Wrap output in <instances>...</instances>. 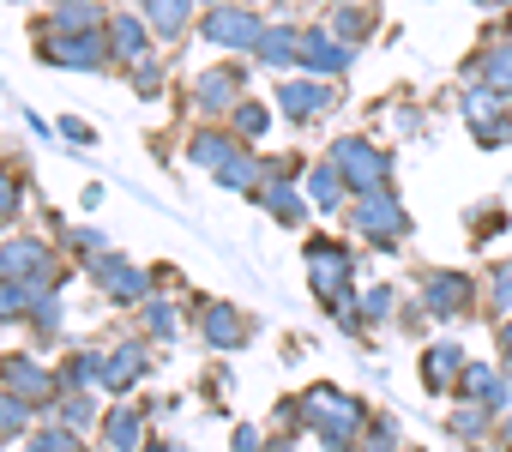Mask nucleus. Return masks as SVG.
Wrapping results in <instances>:
<instances>
[{"mask_svg": "<svg viewBox=\"0 0 512 452\" xmlns=\"http://www.w3.org/2000/svg\"><path fill=\"white\" fill-rule=\"evenodd\" d=\"M278 103L290 109V121H314V115L326 109V91H320V85H284Z\"/></svg>", "mask_w": 512, "mask_h": 452, "instance_id": "9", "label": "nucleus"}, {"mask_svg": "<svg viewBox=\"0 0 512 452\" xmlns=\"http://www.w3.org/2000/svg\"><path fill=\"white\" fill-rule=\"evenodd\" d=\"M235 127H241V133H266V109L241 103V109H235Z\"/></svg>", "mask_w": 512, "mask_h": 452, "instance_id": "23", "label": "nucleus"}, {"mask_svg": "<svg viewBox=\"0 0 512 452\" xmlns=\"http://www.w3.org/2000/svg\"><path fill=\"white\" fill-rule=\"evenodd\" d=\"M302 67H314V73H344V67H350V49L332 43L326 31H308V37H302Z\"/></svg>", "mask_w": 512, "mask_h": 452, "instance_id": "7", "label": "nucleus"}, {"mask_svg": "<svg viewBox=\"0 0 512 452\" xmlns=\"http://www.w3.org/2000/svg\"><path fill=\"white\" fill-rule=\"evenodd\" d=\"M223 97H235V73H211V79L199 85V103H205V109H217Z\"/></svg>", "mask_w": 512, "mask_h": 452, "instance_id": "14", "label": "nucleus"}, {"mask_svg": "<svg viewBox=\"0 0 512 452\" xmlns=\"http://www.w3.org/2000/svg\"><path fill=\"white\" fill-rule=\"evenodd\" d=\"M115 356H121V362H109V368H103V374H109V380H115V386H127V380H133V374H139V368H145V362H139V344H133V350H115Z\"/></svg>", "mask_w": 512, "mask_h": 452, "instance_id": "17", "label": "nucleus"}, {"mask_svg": "<svg viewBox=\"0 0 512 452\" xmlns=\"http://www.w3.org/2000/svg\"><path fill=\"white\" fill-rule=\"evenodd\" d=\"M145 19H151L163 37H181V25H187V0H145Z\"/></svg>", "mask_w": 512, "mask_h": 452, "instance_id": "10", "label": "nucleus"}, {"mask_svg": "<svg viewBox=\"0 0 512 452\" xmlns=\"http://www.w3.org/2000/svg\"><path fill=\"white\" fill-rule=\"evenodd\" d=\"M115 440H121V446H133V440H139V416H133V410H121V416H115Z\"/></svg>", "mask_w": 512, "mask_h": 452, "instance_id": "24", "label": "nucleus"}, {"mask_svg": "<svg viewBox=\"0 0 512 452\" xmlns=\"http://www.w3.org/2000/svg\"><path fill=\"white\" fill-rule=\"evenodd\" d=\"M97 278H103V284H109L115 296H127V302H133V296L145 290V278H139L133 266H115V260H97Z\"/></svg>", "mask_w": 512, "mask_h": 452, "instance_id": "11", "label": "nucleus"}, {"mask_svg": "<svg viewBox=\"0 0 512 452\" xmlns=\"http://www.w3.org/2000/svg\"><path fill=\"white\" fill-rule=\"evenodd\" d=\"M43 55L61 61V67H91V61L103 55V43H97V31H73V37H49Z\"/></svg>", "mask_w": 512, "mask_h": 452, "instance_id": "5", "label": "nucleus"}, {"mask_svg": "<svg viewBox=\"0 0 512 452\" xmlns=\"http://www.w3.org/2000/svg\"><path fill=\"white\" fill-rule=\"evenodd\" d=\"M266 205H272L284 223H296V217H302V205H296V193H290V187H272V193H266Z\"/></svg>", "mask_w": 512, "mask_h": 452, "instance_id": "20", "label": "nucleus"}, {"mask_svg": "<svg viewBox=\"0 0 512 452\" xmlns=\"http://www.w3.org/2000/svg\"><path fill=\"white\" fill-rule=\"evenodd\" d=\"M452 368H458V350H452V344H440V350H434V356H428V380H434V386H440V380H446V374H452Z\"/></svg>", "mask_w": 512, "mask_h": 452, "instance_id": "21", "label": "nucleus"}, {"mask_svg": "<svg viewBox=\"0 0 512 452\" xmlns=\"http://www.w3.org/2000/svg\"><path fill=\"white\" fill-rule=\"evenodd\" d=\"M205 37L223 43V49H247V43L266 37V25L253 19V13H211V19H205Z\"/></svg>", "mask_w": 512, "mask_h": 452, "instance_id": "3", "label": "nucleus"}, {"mask_svg": "<svg viewBox=\"0 0 512 452\" xmlns=\"http://www.w3.org/2000/svg\"><path fill=\"white\" fill-rule=\"evenodd\" d=\"M338 163H344V181H356L362 193H374L380 181H386V157L380 151H368L362 139H338V151H332Z\"/></svg>", "mask_w": 512, "mask_h": 452, "instance_id": "1", "label": "nucleus"}, {"mask_svg": "<svg viewBox=\"0 0 512 452\" xmlns=\"http://www.w3.org/2000/svg\"><path fill=\"white\" fill-rule=\"evenodd\" d=\"M13 205H19V193H13V181H7V175H0V217H7Z\"/></svg>", "mask_w": 512, "mask_h": 452, "instance_id": "25", "label": "nucleus"}, {"mask_svg": "<svg viewBox=\"0 0 512 452\" xmlns=\"http://www.w3.org/2000/svg\"><path fill=\"white\" fill-rule=\"evenodd\" d=\"M482 79H488V85H512V49H494V55L482 61Z\"/></svg>", "mask_w": 512, "mask_h": 452, "instance_id": "18", "label": "nucleus"}, {"mask_svg": "<svg viewBox=\"0 0 512 452\" xmlns=\"http://www.w3.org/2000/svg\"><path fill=\"white\" fill-rule=\"evenodd\" d=\"M7 380L25 386V392H43V368H25V362H7Z\"/></svg>", "mask_w": 512, "mask_h": 452, "instance_id": "22", "label": "nucleus"}, {"mask_svg": "<svg viewBox=\"0 0 512 452\" xmlns=\"http://www.w3.org/2000/svg\"><path fill=\"white\" fill-rule=\"evenodd\" d=\"M494 290H500V302H506V308H512V266H506V272H500V278H494Z\"/></svg>", "mask_w": 512, "mask_h": 452, "instance_id": "26", "label": "nucleus"}, {"mask_svg": "<svg viewBox=\"0 0 512 452\" xmlns=\"http://www.w3.org/2000/svg\"><path fill=\"white\" fill-rule=\"evenodd\" d=\"M308 187H314V199L332 211V205H338V193H344V169H326V163H320V169L308 175Z\"/></svg>", "mask_w": 512, "mask_h": 452, "instance_id": "12", "label": "nucleus"}, {"mask_svg": "<svg viewBox=\"0 0 512 452\" xmlns=\"http://www.w3.org/2000/svg\"><path fill=\"white\" fill-rule=\"evenodd\" d=\"M205 332H211V344H235V338H241V320H235V314H223V308H217V314H211V320H205Z\"/></svg>", "mask_w": 512, "mask_h": 452, "instance_id": "16", "label": "nucleus"}, {"mask_svg": "<svg viewBox=\"0 0 512 452\" xmlns=\"http://www.w3.org/2000/svg\"><path fill=\"white\" fill-rule=\"evenodd\" d=\"M356 230H362V236H380V242H392V236L404 230V211H398L386 193H362V205H356Z\"/></svg>", "mask_w": 512, "mask_h": 452, "instance_id": "2", "label": "nucleus"}, {"mask_svg": "<svg viewBox=\"0 0 512 452\" xmlns=\"http://www.w3.org/2000/svg\"><path fill=\"white\" fill-rule=\"evenodd\" d=\"M506 440H512V428H506Z\"/></svg>", "mask_w": 512, "mask_h": 452, "instance_id": "28", "label": "nucleus"}, {"mask_svg": "<svg viewBox=\"0 0 512 452\" xmlns=\"http://www.w3.org/2000/svg\"><path fill=\"white\" fill-rule=\"evenodd\" d=\"M308 260H314V290H320V296H332V302H344V284H350V260H344L338 248H314Z\"/></svg>", "mask_w": 512, "mask_h": 452, "instance_id": "6", "label": "nucleus"}, {"mask_svg": "<svg viewBox=\"0 0 512 452\" xmlns=\"http://www.w3.org/2000/svg\"><path fill=\"white\" fill-rule=\"evenodd\" d=\"M500 350H506V368H512V326L500 332Z\"/></svg>", "mask_w": 512, "mask_h": 452, "instance_id": "27", "label": "nucleus"}, {"mask_svg": "<svg viewBox=\"0 0 512 452\" xmlns=\"http://www.w3.org/2000/svg\"><path fill=\"white\" fill-rule=\"evenodd\" d=\"M260 55L284 67V61H296V37H290V31H266V37H260Z\"/></svg>", "mask_w": 512, "mask_h": 452, "instance_id": "13", "label": "nucleus"}, {"mask_svg": "<svg viewBox=\"0 0 512 452\" xmlns=\"http://www.w3.org/2000/svg\"><path fill=\"white\" fill-rule=\"evenodd\" d=\"M139 49H145V31H139L133 19H121V25H115V55L127 61V55H139Z\"/></svg>", "mask_w": 512, "mask_h": 452, "instance_id": "15", "label": "nucleus"}, {"mask_svg": "<svg viewBox=\"0 0 512 452\" xmlns=\"http://www.w3.org/2000/svg\"><path fill=\"white\" fill-rule=\"evenodd\" d=\"M0 272L25 278V284H49V254L37 242H13V248H0Z\"/></svg>", "mask_w": 512, "mask_h": 452, "instance_id": "4", "label": "nucleus"}, {"mask_svg": "<svg viewBox=\"0 0 512 452\" xmlns=\"http://www.w3.org/2000/svg\"><path fill=\"white\" fill-rule=\"evenodd\" d=\"M422 296H428V308H434V314H458V308L470 302V284H464V278H452V272H434V278L422 284Z\"/></svg>", "mask_w": 512, "mask_h": 452, "instance_id": "8", "label": "nucleus"}, {"mask_svg": "<svg viewBox=\"0 0 512 452\" xmlns=\"http://www.w3.org/2000/svg\"><path fill=\"white\" fill-rule=\"evenodd\" d=\"M193 157H199V163H211V157H229V139H223V133H199V139H193Z\"/></svg>", "mask_w": 512, "mask_h": 452, "instance_id": "19", "label": "nucleus"}]
</instances>
